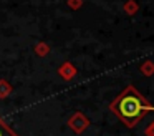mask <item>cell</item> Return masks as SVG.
<instances>
[{
    "label": "cell",
    "instance_id": "6da1fadb",
    "mask_svg": "<svg viewBox=\"0 0 154 136\" xmlns=\"http://www.w3.org/2000/svg\"><path fill=\"white\" fill-rule=\"evenodd\" d=\"M111 109H113V111L119 116L121 121H124L128 126H134L146 111H154V106L147 105V101L133 88V86H128V88L111 103Z\"/></svg>",
    "mask_w": 154,
    "mask_h": 136
},
{
    "label": "cell",
    "instance_id": "7a4b0ae2",
    "mask_svg": "<svg viewBox=\"0 0 154 136\" xmlns=\"http://www.w3.org/2000/svg\"><path fill=\"white\" fill-rule=\"evenodd\" d=\"M0 136H17L14 131H12V128L2 118H0Z\"/></svg>",
    "mask_w": 154,
    "mask_h": 136
}]
</instances>
